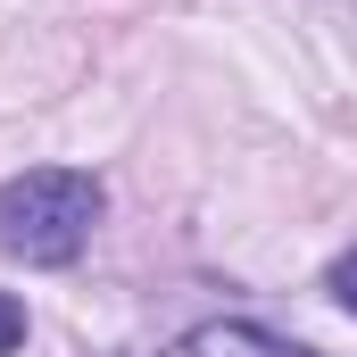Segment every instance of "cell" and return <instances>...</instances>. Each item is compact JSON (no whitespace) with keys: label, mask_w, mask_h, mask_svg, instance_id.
Here are the masks:
<instances>
[{"label":"cell","mask_w":357,"mask_h":357,"mask_svg":"<svg viewBox=\"0 0 357 357\" xmlns=\"http://www.w3.org/2000/svg\"><path fill=\"white\" fill-rule=\"evenodd\" d=\"M100 225V183L84 167H25L0 183V250L25 266H67Z\"/></svg>","instance_id":"cell-1"},{"label":"cell","mask_w":357,"mask_h":357,"mask_svg":"<svg viewBox=\"0 0 357 357\" xmlns=\"http://www.w3.org/2000/svg\"><path fill=\"white\" fill-rule=\"evenodd\" d=\"M167 357H316V349L282 341V333H266V324H199V333L175 341Z\"/></svg>","instance_id":"cell-2"},{"label":"cell","mask_w":357,"mask_h":357,"mask_svg":"<svg viewBox=\"0 0 357 357\" xmlns=\"http://www.w3.org/2000/svg\"><path fill=\"white\" fill-rule=\"evenodd\" d=\"M8 349H25V307L0 291V357H8Z\"/></svg>","instance_id":"cell-3"},{"label":"cell","mask_w":357,"mask_h":357,"mask_svg":"<svg viewBox=\"0 0 357 357\" xmlns=\"http://www.w3.org/2000/svg\"><path fill=\"white\" fill-rule=\"evenodd\" d=\"M333 299L357 316V250H349V258H333Z\"/></svg>","instance_id":"cell-4"}]
</instances>
